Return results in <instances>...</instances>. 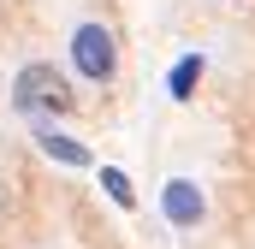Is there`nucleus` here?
<instances>
[{
	"instance_id": "obj_1",
	"label": "nucleus",
	"mask_w": 255,
	"mask_h": 249,
	"mask_svg": "<svg viewBox=\"0 0 255 249\" xmlns=\"http://www.w3.org/2000/svg\"><path fill=\"white\" fill-rule=\"evenodd\" d=\"M12 107H18L24 119L36 124V119H65V113L77 107V95H71V83H65V71H60V65L30 60L18 77H12Z\"/></svg>"
},
{
	"instance_id": "obj_2",
	"label": "nucleus",
	"mask_w": 255,
	"mask_h": 249,
	"mask_svg": "<svg viewBox=\"0 0 255 249\" xmlns=\"http://www.w3.org/2000/svg\"><path fill=\"white\" fill-rule=\"evenodd\" d=\"M71 65H77V77H89V83H113V71H119V42H113V30L107 24H77L71 30Z\"/></svg>"
},
{
	"instance_id": "obj_3",
	"label": "nucleus",
	"mask_w": 255,
	"mask_h": 249,
	"mask_svg": "<svg viewBox=\"0 0 255 249\" xmlns=\"http://www.w3.org/2000/svg\"><path fill=\"white\" fill-rule=\"evenodd\" d=\"M160 214H166L172 226H202V214H208L202 184H190V178H172V184L160 190Z\"/></svg>"
},
{
	"instance_id": "obj_4",
	"label": "nucleus",
	"mask_w": 255,
	"mask_h": 249,
	"mask_svg": "<svg viewBox=\"0 0 255 249\" xmlns=\"http://www.w3.org/2000/svg\"><path fill=\"white\" fill-rule=\"evenodd\" d=\"M36 148H42L48 160H60V166H89V148H83L77 136L54 130V124H42V119H36Z\"/></svg>"
},
{
	"instance_id": "obj_5",
	"label": "nucleus",
	"mask_w": 255,
	"mask_h": 249,
	"mask_svg": "<svg viewBox=\"0 0 255 249\" xmlns=\"http://www.w3.org/2000/svg\"><path fill=\"white\" fill-rule=\"evenodd\" d=\"M202 71H208V60H202V54H184V60L166 71V95H172V101H190L196 83H202Z\"/></svg>"
},
{
	"instance_id": "obj_6",
	"label": "nucleus",
	"mask_w": 255,
	"mask_h": 249,
	"mask_svg": "<svg viewBox=\"0 0 255 249\" xmlns=\"http://www.w3.org/2000/svg\"><path fill=\"white\" fill-rule=\"evenodd\" d=\"M101 190H107L119 208H136V190H130V178L119 172V166H101Z\"/></svg>"
},
{
	"instance_id": "obj_7",
	"label": "nucleus",
	"mask_w": 255,
	"mask_h": 249,
	"mask_svg": "<svg viewBox=\"0 0 255 249\" xmlns=\"http://www.w3.org/2000/svg\"><path fill=\"white\" fill-rule=\"evenodd\" d=\"M0 220H6V190H0Z\"/></svg>"
}]
</instances>
